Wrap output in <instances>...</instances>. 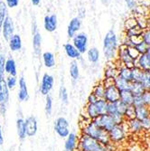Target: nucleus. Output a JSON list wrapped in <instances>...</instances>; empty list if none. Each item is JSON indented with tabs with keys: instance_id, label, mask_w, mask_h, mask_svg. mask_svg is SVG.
<instances>
[{
	"instance_id": "1",
	"label": "nucleus",
	"mask_w": 150,
	"mask_h": 151,
	"mask_svg": "<svg viewBox=\"0 0 150 151\" xmlns=\"http://www.w3.org/2000/svg\"><path fill=\"white\" fill-rule=\"evenodd\" d=\"M119 46L116 33L112 29L108 31L103 39V53L108 62H112L118 57Z\"/></svg>"
},
{
	"instance_id": "2",
	"label": "nucleus",
	"mask_w": 150,
	"mask_h": 151,
	"mask_svg": "<svg viewBox=\"0 0 150 151\" xmlns=\"http://www.w3.org/2000/svg\"><path fill=\"white\" fill-rule=\"evenodd\" d=\"M85 132H86V135L96 139L103 145L108 144V140L111 139L110 132L100 128V126H98L94 121H91V123H90L88 125V127L85 129Z\"/></svg>"
},
{
	"instance_id": "3",
	"label": "nucleus",
	"mask_w": 150,
	"mask_h": 151,
	"mask_svg": "<svg viewBox=\"0 0 150 151\" xmlns=\"http://www.w3.org/2000/svg\"><path fill=\"white\" fill-rule=\"evenodd\" d=\"M88 36L85 33H78L73 38H72V44L73 45L78 49V51L83 54L88 52Z\"/></svg>"
},
{
	"instance_id": "4",
	"label": "nucleus",
	"mask_w": 150,
	"mask_h": 151,
	"mask_svg": "<svg viewBox=\"0 0 150 151\" xmlns=\"http://www.w3.org/2000/svg\"><path fill=\"white\" fill-rule=\"evenodd\" d=\"M70 124L68 120L63 118L60 117L56 119L55 124H54V130L59 135L61 138H67L70 135V129H69Z\"/></svg>"
},
{
	"instance_id": "5",
	"label": "nucleus",
	"mask_w": 150,
	"mask_h": 151,
	"mask_svg": "<svg viewBox=\"0 0 150 151\" xmlns=\"http://www.w3.org/2000/svg\"><path fill=\"white\" fill-rule=\"evenodd\" d=\"M118 59L122 62L124 66H127L128 68H133L136 66V60H134L128 52V46L121 45L118 49Z\"/></svg>"
},
{
	"instance_id": "6",
	"label": "nucleus",
	"mask_w": 150,
	"mask_h": 151,
	"mask_svg": "<svg viewBox=\"0 0 150 151\" xmlns=\"http://www.w3.org/2000/svg\"><path fill=\"white\" fill-rule=\"evenodd\" d=\"M93 121L96 123L98 126H100V128L104 129L105 130L110 132L117 124L114 121V119H112V117L110 114H105L102 116H99L96 119H94Z\"/></svg>"
},
{
	"instance_id": "7",
	"label": "nucleus",
	"mask_w": 150,
	"mask_h": 151,
	"mask_svg": "<svg viewBox=\"0 0 150 151\" xmlns=\"http://www.w3.org/2000/svg\"><path fill=\"white\" fill-rule=\"evenodd\" d=\"M100 146L101 143L99 140L88 135L83 136L80 141V147L83 151H97Z\"/></svg>"
},
{
	"instance_id": "8",
	"label": "nucleus",
	"mask_w": 150,
	"mask_h": 151,
	"mask_svg": "<svg viewBox=\"0 0 150 151\" xmlns=\"http://www.w3.org/2000/svg\"><path fill=\"white\" fill-rule=\"evenodd\" d=\"M104 99L108 102H117L120 100V91L116 87L115 84L107 86L105 89Z\"/></svg>"
},
{
	"instance_id": "9",
	"label": "nucleus",
	"mask_w": 150,
	"mask_h": 151,
	"mask_svg": "<svg viewBox=\"0 0 150 151\" xmlns=\"http://www.w3.org/2000/svg\"><path fill=\"white\" fill-rule=\"evenodd\" d=\"M53 83H54L53 77L48 73H44L42 78V82H41L40 92L44 96L49 95V92L53 87Z\"/></svg>"
},
{
	"instance_id": "10",
	"label": "nucleus",
	"mask_w": 150,
	"mask_h": 151,
	"mask_svg": "<svg viewBox=\"0 0 150 151\" xmlns=\"http://www.w3.org/2000/svg\"><path fill=\"white\" fill-rule=\"evenodd\" d=\"M81 24H83V22H81V19L80 17H73L70 21L69 24H68V28H67L68 37L72 39L79 33V31L80 30Z\"/></svg>"
},
{
	"instance_id": "11",
	"label": "nucleus",
	"mask_w": 150,
	"mask_h": 151,
	"mask_svg": "<svg viewBox=\"0 0 150 151\" xmlns=\"http://www.w3.org/2000/svg\"><path fill=\"white\" fill-rule=\"evenodd\" d=\"M57 24H58V20H57V16L55 14L51 16H46L44 20V29L49 32L52 33L56 30L57 28Z\"/></svg>"
},
{
	"instance_id": "12",
	"label": "nucleus",
	"mask_w": 150,
	"mask_h": 151,
	"mask_svg": "<svg viewBox=\"0 0 150 151\" xmlns=\"http://www.w3.org/2000/svg\"><path fill=\"white\" fill-rule=\"evenodd\" d=\"M14 34V23L10 17H6L3 24V36L5 40L10 41Z\"/></svg>"
},
{
	"instance_id": "13",
	"label": "nucleus",
	"mask_w": 150,
	"mask_h": 151,
	"mask_svg": "<svg viewBox=\"0 0 150 151\" xmlns=\"http://www.w3.org/2000/svg\"><path fill=\"white\" fill-rule=\"evenodd\" d=\"M26 136L34 137L37 132V120L34 116L28 117L25 119Z\"/></svg>"
},
{
	"instance_id": "14",
	"label": "nucleus",
	"mask_w": 150,
	"mask_h": 151,
	"mask_svg": "<svg viewBox=\"0 0 150 151\" xmlns=\"http://www.w3.org/2000/svg\"><path fill=\"white\" fill-rule=\"evenodd\" d=\"M63 48H64L66 55L69 58H71L72 60H80L81 59V53L73 45V44L67 43L63 45Z\"/></svg>"
},
{
	"instance_id": "15",
	"label": "nucleus",
	"mask_w": 150,
	"mask_h": 151,
	"mask_svg": "<svg viewBox=\"0 0 150 151\" xmlns=\"http://www.w3.org/2000/svg\"><path fill=\"white\" fill-rule=\"evenodd\" d=\"M136 66L139 67L144 72H150V56L147 53L140 54L136 61Z\"/></svg>"
},
{
	"instance_id": "16",
	"label": "nucleus",
	"mask_w": 150,
	"mask_h": 151,
	"mask_svg": "<svg viewBox=\"0 0 150 151\" xmlns=\"http://www.w3.org/2000/svg\"><path fill=\"white\" fill-rule=\"evenodd\" d=\"M28 90H27L26 82L24 77H21L19 80V92H18V99L20 101H24L28 100Z\"/></svg>"
},
{
	"instance_id": "17",
	"label": "nucleus",
	"mask_w": 150,
	"mask_h": 151,
	"mask_svg": "<svg viewBox=\"0 0 150 151\" xmlns=\"http://www.w3.org/2000/svg\"><path fill=\"white\" fill-rule=\"evenodd\" d=\"M125 132L124 129L120 125H116L111 131H110V137L111 139L114 141H120L124 139Z\"/></svg>"
},
{
	"instance_id": "18",
	"label": "nucleus",
	"mask_w": 150,
	"mask_h": 151,
	"mask_svg": "<svg viewBox=\"0 0 150 151\" xmlns=\"http://www.w3.org/2000/svg\"><path fill=\"white\" fill-rule=\"evenodd\" d=\"M9 88L5 79L0 80V103H6L9 97Z\"/></svg>"
},
{
	"instance_id": "19",
	"label": "nucleus",
	"mask_w": 150,
	"mask_h": 151,
	"mask_svg": "<svg viewBox=\"0 0 150 151\" xmlns=\"http://www.w3.org/2000/svg\"><path fill=\"white\" fill-rule=\"evenodd\" d=\"M78 138L75 133H70V135L67 137V139L64 144L65 151H74L77 147Z\"/></svg>"
},
{
	"instance_id": "20",
	"label": "nucleus",
	"mask_w": 150,
	"mask_h": 151,
	"mask_svg": "<svg viewBox=\"0 0 150 151\" xmlns=\"http://www.w3.org/2000/svg\"><path fill=\"white\" fill-rule=\"evenodd\" d=\"M114 84L116 85V87L120 91H127V90H130L131 89V84L132 81H128L124 80L123 78H121L120 76H118L115 78L114 80Z\"/></svg>"
},
{
	"instance_id": "21",
	"label": "nucleus",
	"mask_w": 150,
	"mask_h": 151,
	"mask_svg": "<svg viewBox=\"0 0 150 151\" xmlns=\"http://www.w3.org/2000/svg\"><path fill=\"white\" fill-rule=\"evenodd\" d=\"M108 102L105 99H99L94 103L99 116L108 114Z\"/></svg>"
},
{
	"instance_id": "22",
	"label": "nucleus",
	"mask_w": 150,
	"mask_h": 151,
	"mask_svg": "<svg viewBox=\"0 0 150 151\" xmlns=\"http://www.w3.org/2000/svg\"><path fill=\"white\" fill-rule=\"evenodd\" d=\"M135 108H136V119L142 121L143 119L150 117V111L147 106L135 107Z\"/></svg>"
},
{
	"instance_id": "23",
	"label": "nucleus",
	"mask_w": 150,
	"mask_h": 151,
	"mask_svg": "<svg viewBox=\"0 0 150 151\" xmlns=\"http://www.w3.org/2000/svg\"><path fill=\"white\" fill-rule=\"evenodd\" d=\"M9 47L13 52L19 51L22 48V40L20 35H14L9 41Z\"/></svg>"
},
{
	"instance_id": "24",
	"label": "nucleus",
	"mask_w": 150,
	"mask_h": 151,
	"mask_svg": "<svg viewBox=\"0 0 150 151\" xmlns=\"http://www.w3.org/2000/svg\"><path fill=\"white\" fill-rule=\"evenodd\" d=\"M41 45H42V36L38 31H35L34 33V38H33V47L34 52L36 55H39L41 52Z\"/></svg>"
},
{
	"instance_id": "25",
	"label": "nucleus",
	"mask_w": 150,
	"mask_h": 151,
	"mask_svg": "<svg viewBox=\"0 0 150 151\" xmlns=\"http://www.w3.org/2000/svg\"><path fill=\"white\" fill-rule=\"evenodd\" d=\"M43 60L44 66L47 68H52L55 66V57L52 52H44L43 53Z\"/></svg>"
},
{
	"instance_id": "26",
	"label": "nucleus",
	"mask_w": 150,
	"mask_h": 151,
	"mask_svg": "<svg viewBox=\"0 0 150 151\" xmlns=\"http://www.w3.org/2000/svg\"><path fill=\"white\" fill-rule=\"evenodd\" d=\"M130 91L134 94V96H142L146 90L144 87V85L142 84V82H139V81H132Z\"/></svg>"
},
{
	"instance_id": "27",
	"label": "nucleus",
	"mask_w": 150,
	"mask_h": 151,
	"mask_svg": "<svg viewBox=\"0 0 150 151\" xmlns=\"http://www.w3.org/2000/svg\"><path fill=\"white\" fill-rule=\"evenodd\" d=\"M134 98L135 96L134 94L131 92L130 90H127V91H120V100L125 102L127 105L128 106H131L133 105V102H134Z\"/></svg>"
},
{
	"instance_id": "28",
	"label": "nucleus",
	"mask_w": 150,
	"mask_h": 151,
	"mask_svg": "<svg viewBox=\"0 0 150 151\" xmlns=\"http://www.w3.org/2000/svg\"><path fill=\"white\" fill-rule=\"evenodd\" d=\"M88 60L92 63H97L100 60V51L97 47H91L87 52Z\"/></svg>"
},
{
	"instance_id": "29",
	"label": "nucleus",
	"mask_w": 150,
	"mask_h": 151,
	"mask_svg": "<svg viewBox=\"0 0 150 151\" xmlns=\"http://www.w3.org/2000/svg\"><path fill=\"white\" fill-rule=\"evenodd\" d=\"M5 71L9 73L11 76H17V65H16V62L14 59L9 58L8 60H6V66H5Z\"/></svg>"
},
{
	"instance_id": "30",
	"label": "nucleus",
	"mask_w": 150,
	"mask_h": 151,
	"mask_svg": "<svg viewBox=\"0 0 150 151\" xmlns=\"http://www.w3.org/2000/svg\"><path fill=\"white\" fill-rule=\"evenodd\" d=\"M17 134L20 139H24L26 137V129H25V120L23 119H18L17 120Z\"/></svg>"
},
{
	"instance_id": "31",
	"label": "nucleus",
	"mask_w": 150,
	"mask_h": 151,
	"mask_svg": "<svg viewBox=\"0 0 150 151\" xmlns=\"http://www.w3.org/2000/svg\"><path fill=\"white\" fill-rule=\"evenodd\" d=\"M70 75L73 81H76L80 77V70L77 61L73 60L70 64Z\"/></svg>"
},
{
	"instance_id": "32",
	"label": "nucleus",
	"mask_w": 150,
	"mask_h": 151,
	"mask_svg": "<svg viewBox=\"0 0 150 151\" xmlns=\"http://www.w3.org/2000/svg\"><path fill=\"white\" fill-rule=\"evenodd\" d=\"M118 76L123 78L126 81H133L132 80V68H128L127 66L121 67L118 71Z\"/></svg>"
},
{
	"instance_id": "33",
	"label": "nucleus",
	"mask_w": 150,
	"mask_h": 151,
	"mask_svg": "<svg viewBox=\"0 0 150 151\" xmlns=\"http://www.w3.org/2000/svg\"><path fill=\"white\" fill-rule=\"evenodd\" d=\"M144 71L140 69L139 67L135 66L132 68V80L133 81H139L141 82L142 78L144 76Z\"/></svg>"
},
{
	"instance_id": "34",
	"label": "nucleus",
	"mask_w": 150,
	"mask_h": 151,
	"mask_svg": "<svg viewBox=\"0 0 150 151\" xmlns=\"http://www.w3.org/2000/svg\"><path fill=\"white\" fill-rule=\"evenodd\" d=\"M6 13H7L6 5L2 0H0V27L3 26L4 21L6 17Z\"/></svg>"
},
{
	"instance_id": "35",
	"label": "nucleus",
	"mask_w": 150,
	"mask_h": 151,
	"mask_svg": "<svg viewBox=\"0 0 150 151\" xmlns=\"http://www.w3.org/2000/svg\"><path fill=\"white\" fill-rule=\"evenodd\" d=\"M130 129L133 130V131H139L143 129V126H142V122L141 120L138 119H130Z\"/></svg>"
},
{
	"instance_id": "36",
	"label": "nucleus",
	"mask_w": 150,
	"mask_h": 151,
	"mask_svg": "<svg viewBox=\"0 0 150 151\" xmlns=\"http://www.w3.org/2000/svg\"><path fill=\"white\" fill-rule=\"evenodd\" d=\"M105 85L103 84H98L94 89L93 93L95 94V96L98 98V99H104V95H105Z\"/></svg>"
},
{
	"instance_id": "37",
	"label": "nucleus",
	"mask_w": 150,
	"mask_h": 151,
	"mask_svg": "<svg viewBox=\"0 0 150 151\" xmlns=\"http://www.w3.org/2000/svg\"><path fill=\"white\" fill-rule=\"evenodd\" d=\"M118 69H116V68L114 67H108L107 68V70L105 71V75L108 79H113L115 80L116 77L118 76Z\"/></svg>"
},
{
	"instance_id": "38",
	"label": "nucleus",
	"mask_w": 150,
	"mask_h": 151,
	"mask_svg": "<svg viewBox=\"0 0 150 151\" xmlns=\"http://www.w3.org/2000/svg\"><path fill=\"white\" fill-rule=\"evenodd\" d=\"M116 105H117V111H118V112L122 114L123 116H125V114H126V112H127V111H128V109L129 106L127 105L125 102H123L121 100L118 101L116 102Z\"/></svg>"
},
{
	"instance_id": "39",
	"label": "nucleus",
	"mask_w": 150,
	"mask_h": 151,
	"mask_svg": "<svg viewBox=\"0 0 150 151\" xmlns=\"http://www.w3.org/2000/svg\"><path fill=\"white\" fill-rule=\"evenodd\" d=\"M87 113L89 115V117L92 119H96L97 117H99V114L97 112V109L95 108L94 103H89L88 108H87Z\"/></svg>"
},
{
	"instance_id": "40",
	"label": "nucleus",
	"mask_w": 150,
	"mask_h": 151,
	"mask_svg": "<svg viewBox=\"0 0 150 151\" xmlns=\"http://www.w3.org/2000/svg\"><path fill=\"white\" fill-rule=\"evenodd\" d=\"M137 26H139L137 18L130 17V18H128V19H127L125 21V28H126L127 31L130 30V29H133V28H136Z\"/></svg>"
},
{
	"instance_id": "41",
	"label": "nucleus",
	"mask_w": 150,
	"mask_h": 151,
	"mask_svg": "<svg viewBox=\"0 0 150 151\" xmlns=\"http://www.w3.org/2000/svg\"><path fill=\"white\" fill-rule=\"evenodd\" d=\"M60 99L62 101V102L63 104H68V101H69V96H68V92H67V90L66 88L62 85L60 87Z\"/></svg>"
},
{
	"instance_id": "42",
	"label": "nucleus",
	"mask_w": 150,
	"mask_h": 151,
	"mask_svg": "<svg viewBox=\"0 0 150 151\" xmlns=\"http://www.w3.org/2000/svg\"><path fill=\"white\" fill-rule=\"evenodd\" d=\"M45 112L47 116H51L52 112V98L50 95L46 96V102H45Z\"/></svg>"
},
{
	"instance_id": "43",
	"label": "nucleus",
	"mask_w": 150,
	"mask_h": 151,
	"mask_svg": "<svg viewBox=\"0 0 150 151\" xmlns=\"http://www.w3.org/2000/svg\"><path fill=\"white\" fill-rule=\"evenodd\" d=\"M134 47L139 51V52L140 54H143V53H146L147 49H148L149 46H148V45L144 42V41L142 40L141 42L138 43L137 45H135Z\"/></svg>"
},
{
	"instance_id": "44",
	"label": "nucleus",
	"mask_w": 150,
	"mask_h": 151,
	"mask_svg": "<svg viewBox=\"0 0 150 151\" xmlns=\"http://www.w3.org/2000/svg\"><path fill=\"white\" fill-rule=\"evenodd\" d=\"M141 38L144 42L148 45L150 46V26H148L147 28L144 29L141 33Z\"/></svg>"
},
{
	"instance_id": "45",
	"label": "nucleus",
	"mask_w": 150,
	"mask_h": 151,
	"mask_svg": "<svg viewBox=\"0 0 150 151\" xmlns=\"http://www.w3.org/2000/svg\"><path fill=\"white\" fill-rule=\"evenodd\" d=\"M142 84L146 88V90L150 91V72H145L144 76L142 78Z\"/></svg>"
},
{
	"instance_id": "46",
	"label": "nucleus",
	"mask_w": 150,
	"mask_h": 151,
	"mask_svg": "<svg viewBox=\"0 0 150 151\" xmlns=\"http://www.w3.org/2000/svg\"><path fill=\"white\" fill-rule=\"evenodd\" d=\"M6 58L4 55H0V80L4 79V72H5V66H6Z\"/></svg>"
},
{
	"instance_id": "47",
	"label": "nucleus",
	"mask_w": 150,
	"mask_h": 151,
	"mask_svg": "<svg viewBox=\"0 0 150 151\" xmlns=\"http://www.w3.org/2000/svg\"><path fill=\"white\" fill-rule=\"evenodd\" d=\"M133 106H134V107L146 106L142 96H135V98H134V102H133Z\"/></svg>"
},
{
	"instance_id": "48",
	"label": "nucleus",
	"mask_w": 150,
	"mask_h": 151,
	"mask_svg": "<svg viewBox=\"0 0 150 151\" xmlns=\"http://www.w3.org/2000/svg\"><path fill=\"white\" fill-rule=\"evenodd\" d=\"M116 112H118L116 102H108V114L112 115Z\"/></svg>"
},
{
	"instance_id": "49",
	"label": "nucleus",
	"mask_w": 150,
	"mask_h": 151,
	"mask_svg": "<svg viewBox=\"0 0 150 151\" xmlns=\"http://www.w3.org/2000/svg\"><path fill=\"white\" fill-rule=\"evenodd\" d=\"M17 78L15 77V76H10L8 79H7V81H6V83H7V86H8V88L10 89V90H12V89H14L15 88V86L17 85Z\"/></svg>"
},
{
	"instance_id": "50",
	"label": "nucleus",
	"mask_w": 150,
	"mask_h": 151,
	"mask_svg": "<svg viewBox=\"0 0 150 151\" xmlns=\"http://www.w3.org/2000/svg\"><path fill=\"white\" fill-rule=\"evenodd\" d=\"M124 2L126 3L128 8L130 10H136V8L138 7V3L136 0H124Z\"/></svg>"
},
{
	"instance_id": "51",
	"label": "nucleus",
	"mask_w": 150,
	"mask_h": 151,
	"mask_svg": "<svg viewBox=\"0 0 150 151\" xmlns=\"http://www.w3.org/2000/svg\"><path fill=\"white\" fill-rule=\"evenodd\" d=\"M111 116L112 117V119H114V121L116 122L117 125H120V123L123 121V117L124 116L122 114H120V113H118V112H116V113H114V114H112Z\"/></svg>"
},
{
	"instance_id": "52",
	"label": "nucleus",
	"mask_w": 150,
	"mask_h": 151,
	"mask_svg": "<svg viewBox=\"0 0 150 151\" xmlns=\"http://www.w3.org/2000/svg\"><path fill=\"white\" fill-rule=\"evenodd\" d=\"M142 97H143L145 105L146 106H150V91H147L146 90L144 92V94L142 95Z\"/></svg>"
},
{
	"instance_id": "53",
	"label": "nucleus",
	"mask_w": 150,
	"mask_h": 151,
	"mask_svg": "<svg viewBox=\"0 0 150 151\" xmlns=\"http://www.w3.org/2000/svg\"><path fill=\"white\" fill-rule=\"evenodd\" d=\"M6 1L7 6L11 7V8L17 6L19 4V0H6Z\"/></svg>"
},
{
	"instance_id": "54",
	"label": "nucleus",
	"mask_w": 150,
	"mask_h": 151,
	"mask_svg": "<svg viewBox=\"0 0 150 151\" xmlns=\"http://www.w3.org/2000/svg\"><path fill=\"white\" fill-rule=\"evenodd\" d=\"M141 122H142L143 129H150V117L143 119Z\"/></svg>"
},
{
	"instance_id": "55",
	"label": "nucleus",
	"mask_w": 150,
	"mask_h": 151,
	"mask_svg": "<svg viewBox=\"0 0 150 151\" xmlns=\"http://www.w3.org/2000/svg\"><path fill=\"white\" fill-rule=\"evenodd\" d=\"M99 99L95 96L94 93H91V95H90V97H89V103H95Z\"/></svg>"
},
{
	"instance_id": "56",
	"label": "nucleus",
	"mask_w": 150,
	"mask_h": 151,
	"mask_svg": "<svg viewBox=\"0 0 150 151\" xmlns=\"http://www.w3.org/2000/svg\"><path fill=\"white\" fill-rule=\"evenodd\" d=\"M6 103H0V111H1V113L3 115L6 113Z\"/></svg>"
},
{
	"instance_id": "57",
	"label": "nucleus",
	"mask_w": 150,
	"mask_h": 151,
	"mask_svg": "<svg viewBox=\"0 0 150 151\" xmlns=\"http://www.w3.org/2000/svg\"><path fill=\"white\" fill-rule=\"evenodd\" d=\"M4 142V138H3V134H2V129L0 126V145H2Z\"/></svg>"
},
{
	"instance_id": "58",
	"label": "nucleus",
	"mask_w": 150,
	"mask_h": 151,
	"mask_svg": "<svg viewBox=\"0 0 150 151\" xmlns=\"http://www.w3.org/2000/svg\"><path fill=\"white\" fill-rule=\"evenodd\" d=\"M31 1H32V4L34 6H38L41 2V0H31Z\"/></svg>"
},
{
	"instance_id": "59",
	"label": "nucleus",
	"mask_w": 150,
	"mask_h": 151,
	"mask_svg": "<svg viewBox=\"0 0 150 151\" xmlns=\"http://www.w3.org/2000/svg\"><path fill=\"white\" fill-rule=\"evenodd\" d=\"M97 151H108V150H107V148L103 146V144H101V146L99 147V149H98Z\"/></svg>"
},
{
	"instance_id": "60",
	"label": "nucleus",
	"mask_w": 150,
	"mask_h": 151,
	"mask_svg": "<svg viewBox=\"0 0 150 151\" xmlns=\"http://www.w3.org/2000/svg\"><path fill=\"white\" fill-rule=\"evenodd\" d=\"M146 53L148 54V55L150 56V46L148 47V49H147V52H146Z\"/></svg>"
},
{
	"instance_id": "61",
	"label": "nucleus",
	"mask_w": 150,
	"mask_h": 151,
	"mask_svg": "<svg viewBox=\"0 0 150 151\" xmlns=\"http://www.w3.org/2000/svg\"><path fill=\"white\" fill-rule=\"evenodd\" d=\"M149 111H150V109H149Z\"/></svg>"
}]
</instances>
